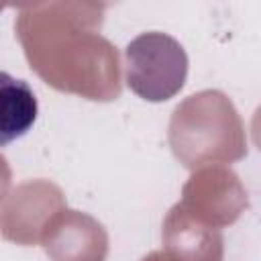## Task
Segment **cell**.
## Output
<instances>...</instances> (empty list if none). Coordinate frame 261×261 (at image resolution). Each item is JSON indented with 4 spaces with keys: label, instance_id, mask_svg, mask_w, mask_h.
I'll use <instances>...</instances> for the list:
<instances>
[{
    "label": "cell",
    "instance_id": "cell-1",
    "mask_svg": "<svg viewBox=\"0 0 261 261\" xmlns=\"http://www.w3.org/2000/svg\"><path fill=\"white\" fill-rule=\"evenodd\" d=\"M188 67L184 45L161 31H145L124 47L126 88L147 102H165L177 96L186 86Z\"/></svg>",
    "mask_w": 261,
    "mask_h": 261
},
{
    "label": "cell",
    "instance_id": "cell-2",
    "mask_svg": "<svg viewBox=\"0 0 261 261\" xmlns=\"http://www.w3.org/2000/svg\"><path fill=\"white\" fill-rule=\"evenodd\" d=\"M39 114V102L31 84L0 71V147L24 137Z\"/></svg>",
    "mask_w": 261,
    "mask_h": 261
}]
</instances>
